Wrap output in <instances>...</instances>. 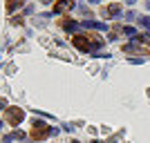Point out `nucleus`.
I'll return each instance as SVG.
<instances>
[{"mask_svg": "<svg viewBox=\"0 0 150 143\" xmlns=\"http://www.w3.org/2000/svg\"><path fill=\"white\" fill-rule=\"evenodd\" d=\"M50 134H52V128H47V123H43V121L31 123V139L34 141H45Z\"/></svg>", "mask_w": 150, "mask_h": 143, "instance_id": "f257e3e1", "label": "nucleus"}, {"mask_svg": "<svg viewBox=\"0 0 150 143\" xmlns=\"http://www.w3.org/2000/svg\"><path fill=\"white\" fill-rule=\"evenodd\" d=\"M23 118H25V112H23L20 107H7V123L18 125Z\"/></svg>", "mask_w": 150, "mask_h": 143, "instance_id": "f03ea898", "label": "nucleus"}, {"mask_svg": "<svg viewBox=\"0 0 150 143\" xmlns=\"http://www.w3.org/2000/svg\"><path fill=\"white\" fill-rule=\"evenodd\" d=\"M72 43H74L79 49H83V51L90 49V38L88 36H74V38H72Z\"/></svg>", "mask_w": 150, "mask_h": 143, "instance_id": "7ed1b4c3", "label": "nucleus"}, {"mask_svg": "<svg viewBox=\"0 0 150 143\" xmlns=\"http://www.w3.org/2000/svg\"><path fill=\"white\" fill-rule=\"evenodd\" d=\"M18 7H23V0H7V11L11 13L13 9H18Z\"/></svg>", "mask_w": 150, "mask_h": 143, "instance_id": "20e7f679", "label": "nucleus"}, {"mask_svg": "<svg viewBox=\"0 0 150 143\" xmlns=\"http://www.w3.org/2000/svg\"><path fill=\"white\" fill-rule=\"evenodd\" d=\"M119 11H121V5H110V9H108L105 16H117Z\"/></svg>", "mask_w": 150, "mask_h": 143, "instance_id": "39448f33", "label": "nucleus"}, {"mask_svg": "<svg viewBox=\"0 0 150 143\" xmlns=\"http://www.w3.org/2000/svg\"><path fill=\"white\" fill-rule=\"evenodd\" d=\"M61 25L65 27V29H76V23H72L69 18H63V20H61Z\"/></svg>", "mask_w": 150, "mask_h": 143, "instance_id": "423d86ee", "label": "nucleus"}, {"mask_svg": "<svg viewBox=\"0 0 150 143\" xmlns=\"http://www.w3.org/2000/svg\"><path fill=\"white\" fill-rule=\"evenodd\" d=\"M141 23H144L146 29H150V18H148V16H144V18H141Z\"/></svg>", "mask_w": 150, "mask_h": 143, "instance_id": "0eeeda50", "label": "nucleus"}, {"mask_svg": "<svg viewBox=\"0 0 150 143\" xmlns=\"http://www.w3.org/2000/svg\"><path fill=\"white\" fill-rule=\"evenodd\" d=\"M2 107H7V101L5 99H0V110H2Z\"/></svg>", "mask_w": 150, "mask_h": 143, "instance_id": "6e6552de", "label": "nucleus"}, {"mask_svg": "<svg viewBox=\"0 0 150 143\" xmlns=\"http://www.w3.org/2000/svg\"><path fill=\"white\" fill-rule=\"evenodd\" d=\"M56 2H65V0H56Z\"/></svg>", "mask_w": 150, "mask_h": 143, "instance_id": "1a4fd4ad", "label": "nucleus"}, {"mask_svg": "<svg viewBox=\"0 0 150 143\" xmlns=\"http://www.w3.org/2000/svg\"><path fill=\"white\" fill-rule=\"evenodd\" d=\"M72 143H79V141H72Z\"/></svg>", "mask_w": 150, "mask_h": 143, "instance_id": "9d476101", "label": "nucleus"}]
</instances>
